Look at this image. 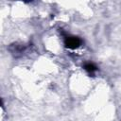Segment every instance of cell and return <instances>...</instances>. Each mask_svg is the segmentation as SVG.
<instances>
[{
	"label": "cell",
	"mask_w": 121,
	"mask_h": 121,
	"mask_svg": "<svg viewBox=\"0 0 121 121\" xmlns=\"http://www.w3.org/2000/svg\"><path fill=\"white\" fill-rule=\"evenodd\" d=\"M81 43H82V41L78 37L69 36V37H65V39H64V44H65V46L67 48H70V49L78 48V46H80Z\"/></svg>",
	"instance_id": "obj_1"
},
{
	"label": "cell",
	"mask_w": 121,
	"mask_h": 121,
	"mask_svg": "<svg viewBox=\"0 0 121 121\" xmlns=\"http://www.w3.org/2000/svg\"><path fill=\"white\" fill-rule=\"evenodd\" d=\"M84 69L88 72V73H90V74H93L95 71H96L97 70V67L94 64V63H91V62H89V63H86L85 65H84Z\"/></svg>",
	"instance_id": "obj_2"
}]
</instances>
